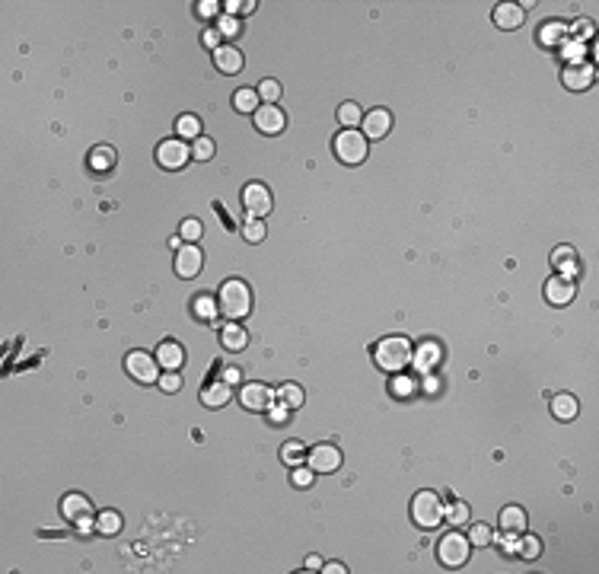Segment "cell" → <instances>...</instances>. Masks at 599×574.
Here are the masks:
<instances>
[{
	"label": "cell",
	"mask_w": 599,
	"mask_h": 574,
	"mask_svg": "<svg viewBox=\"0 0 599 574\" xmlns=\"http://www.w3.org/2000/svg\"><path fill=\"white\" fill-rule=\"evenodd\" d=\"M240 402H242V408H249V412H268V405L275 402V389H268L265 383H242Z\"/></svg>",
	"instance_id": "10"
},
{
	"label": "cell",
	"mask_w": 599,
	"mask_h": 574,
	"mask_svg": "<svg viewBox=\"0 0 599 574\" xmlns=\"http://www.w3.org/2000/svg\"><path fill=\"white\" fill-rule=\"evenodd\" d=\"M220 342H223V348H227V351H242V348L249 345V335H246V329H242V325L230 323V325H223Z\"/></svg>",
	"instance_id": "26"
},
{
	"label": "cell",
	"mask_w": 599,
	"mask_h": 574,
	"mask_svg": "<svg viewBox=\"0 0 599 574\" xmlns=\"http://www.w3.org/2000/svg\"><path fill=\"white\" fill-rule=\"evenodd\" d=\"M201 265H204V255L198 249V242H185L179 249V255H175V275L179 278H194L201 271Z\"/></svg>",
	"instance_id": "13"
},
{
	"label": "cell",
	"mask_w": 599,
	"mask_h": 574,
	"mask_svg": "<svg viewBox=\"0 0 599 574\" xmlns=\"http://www.w3.org/2000/svg\"><path fill=\"white\" fill-rule=\"evenodd\" d=\"M370 153V140L364 131L357 128H344L338 138H335V157L342 160V163H348V166H357V163H364Z\"/></svg>",
	"instance_id": "4"
},
{
	"label": "cell",
	"mask_w": 599,
	"mask_h": 574,
	"mask_svg": "<svg viewBox=\"0 0 599 574\" xmlns=\"http://www.w3.org/2000/svg\"><path fill=\"white\" fill-rule=\"evenodd\" d=\"M360 125H364V134H367V138H373V140L386 138L389 131H392V112L389 109H373V112L364 115Z\"/></svg>",
	"instance_id": "17"
},
{
	"label": "cell",
	"mask_w": 599,
	"mask_h": 574,
	"mask_svg": "<svg viewBox=\"0 0 599 574\" xmlns=\"http://www.w3.org/2000/svg\"><path fill=\"white\" fill-rule=\"evenodd\" d=\"M568 42V26L558 23V19H548L539 26V45L542 48H561Z\"/></svg>",
	"instance_id": "22"
},
{
	"label": "cell",
	"mask_w": 599,
	"mask_h": 574,
	"mask_svg": "<svg viewBox=\"0 0 599 574\" xmlns=\"http://www.w3.org/2000/svg\"><path fill=\"white\" fill-rule=\"evenodd\" d=\"M281 460H284L287 466H300L306 460V447L303 440H287L284 447H281Z\"/></svg>",
	"instance_id": "33"
},
{
	"label": "cell",
	"mask_w": 599,
	"mask_h": 574,
	"mask_svg": "<svg viewBox=\"0 0 599 574\" xmlns=\"http://www.w3.org/2000/svg\"><path fill=\"white\" fill-rule=\"evenodd\" d=\"M411 520L421 529H437L443 523V498L437 491H418L411 498Z\"/></svg>",
	"instance_id": "3"
},
{
	"label": "cell",
	"mask_w": 599,
	"mask_h": 574,
	"mask_svg": "<svg viewBox=\"0 0 599 574\" xmlns=\"http://www.w3.org/2000/svg\"><path fill=\"white\" fill-rule=\"evenodd\" d=\"M182 246H185V242H182V236H173V240H169V249H175V252H179V249H182Z\"/></svg>",
	"instance_id": "57"
},
{
	"label": "cell",
	"mask_w": 599,
	"mask_h": 574,
	"mask_svg": "<svg viewBox=\"0 0 599 574\" xmlns=\"http://www.w3.org/2000/svg\"><path fill=\"white\" fill-rule=\"evenodd\" d=\"M574 262H577V249H574V246H558V249L552 252L555 269H568V265H574Z\"/></svg>",
	"instance_id": "40"
},
{
	"label": "cell",
	"mask_w": 599,
	"mask_h": 574,
	"mask_svg": "<svg viewBox=\"0 0 599 574\" xmlns=\"http://www.w3.org/2000/svg\"><path fill=\"white\" fill-rule=\"evenodd\" d=\"M593 19H574L571 26H568V38H577V42H583V45H587V42H590L593 38Z\"/></svg>",
	"instance_id": "35"
},
{
	"label": "cell",
	"mask_w": 599,
	"mask_h": 574,
	"mask_svg": "<svg viewBox=\"0 0 599 574\" xmlns=\"http://www.w3.org/2000/svg\"><path fill=\"white\" fill-rule=\"evenodd\" d=\"M306 466L313 473H338L342 469V450L335 444H319L306 453Z\"/></svg>",
	"instance_id": "9"
},
{
	"label": "cell",
	"mask_w": 599,
	"mask_h": 574,
	"mask_svg": "<svg viewBox=\"0 0 599 574\" xmlns=\"http://www.w3.org/2000/svg\"><path fill=\"white\" fill-rule=\"evenodd\" d=\"M217 32H220L223 38H236V36H240V19L223 13V16L217 19Z\"/></svg>",
	"instance_id": "46"
},
{
	"label": "cell",
	"mask_w": 599,
	"mask_h": 574,
	"mask_svg": "<svg viewBox=\"0 0 599 574\" xmlns=\"http://www.w3.org/2000/svg\"><path fill=\"white\" fill-rule=\"evenodd\" d=\"M157 364L163 367V371H179L185 364V348L179 342H160V348H157Z\"/></svg>",
	"instance_id": "21"
},
{
	"label": "cell",
	"mask_w": 599,
	"mask_h": 574,
	"mask_svg": "<svg viewBox=\"0 0 599 574\" xmlns=\"http://www.w3.org/2000/svg\"><path fill=\"white\" fill-rule=\"evenodd\" d=\"M437 386H440V383H437V377H433V373H427V380H424V392H437Z\"/></svg>",
	"instance_id": "56"
},
{
	"label": "cell",
	"mask_w": 599,
	"mask_h": 574,
	"mask_svg": "<svg viewBox=\"0 0 599 574\" xmlns=\"http://www.w3.org/2000/svg\"><path fill=\"white\" fill-rule=\"evenodd\" d=\"M564 86L568 90H574V93H583V90H590L593 80H596V67L590 64V61H581V64H568L561 74Z\"/></svg>",
	"instance_id": "12"
},
{
	"label": "cell",
	"mask_w": 599,
	"mask_h": 574,
	"mask_svg": "<svg viewBox=\"0 0 599 574\" xmlns=\"http://www.w3.org/2000/svg\"><path fill=\"white\" fill-rule=\"evenodd\" d=\"M188 160H192V147L182 138H169L157 147V163L163 169H182Z\"/></svg>",
	"instance_id": "7"
},
{
	"label": "cell",
	"mask_w": 599,
	"mask_h": 574,
	"mask_svg": "<svg viewBox=\"0 0 599 574\" xmlns=\"http://www.w3.org/2000/svg\"><path fill=\"white\" fill-rule=\"evenodd\" d=\"M577 297V287H574V281L561 278V275H555V278L545 281V300L552 306H568Z\"/></svg>",
	"instance_id": "15"
},
{
	"label": "cell",
	"mask_w": 599,
	"mask_h": 574,
	"mask_svg": "<svg viewBox=\"0 0 599 574\" xmlns=\"http://www.w3.org/2000/svg\"><path fill=\"white\" fill-rule=\"evenodd\" d=\"M242 208H246V217L262 221L275 208V195H271V188L265 182H249V186L242 188Z\"/></svg>",
	"instance_id": "6"
},
{
	"label": "cell",
	"mask_w": 599,
	"mask_h": 574,
	"mask_svg": "<svg viewBox=\"0 0 599 574\" xmlns=\"http://www.w3.org/2000/svg\"><path fill=\"white\" fill-rule=\"evenodd\" d=\"M220 38H223V36L217 32V29H207V32H204V45L217 51V48H220Z\"/></svg>",
	"instance_id": "50"
},
{
	"label": "cell",
	"mask_w": 599,
	"mask_h": 574,
	"mask_svg": "<svg viewBox=\"0 0 599 574\" xmlns=\"http://www.w3.org/2000/svg\"><path fill=\"white\" fill-rule=\"evenodd\" d=\"M192 310H194V316H198V319L211 323V319H217V313H220V303H217L211 294H201V297H194Z\"/></svg>",
	"instance_id": "31"
},
{
	"label": "cell",
	"mask_w": 599,
	"mask_h": 574,
	"mask_svg": "<svg viewBox=\"0 0 599 574\" xmlns=\"http://www.w3.org/2000/svg\"><path fill=\"white\" fill-rule=\"evenodd\" d=\"M516 546H520V539H516V533H504V549H507V552H513V556H516Z\"/></svg>",
	"instance_id": "53"
},
{
	"label": "cell",
	"mask_w": 599,
	"mask_h": 574,
	"mask_svg": "<svg viewBox=\"0 0 599 574\" xmlns=\"http://www.w3.org/2000/svg\"><path fill=\"white\" fill-rule=\"evenodd\" d=\"M214 150H217V147H214V140L204 138V134L198 140H192V160H211Z\"/></svg>",
	"instance_id": "43"
},
{
	"label": "cell",
	"mask_w": 599,
	"mask_h": 574,
	"mask_svg": "<svg viewBox=\"0 0 599 574\" xmlns=\"http://www.w3.org/2000/svg\"><path fill=\"white\" fill-rule=\"evenodd\" d=\"M577 412H581V402L571 392H555L552 396V415L558 421H571V418H577Z\"/></svg>",
	"instance_id": "24"
},
{
	"label": "cell",
	"mask_w": 599,
	"mask_h": 574,
	"mask_svg": "<svg viewBox=\"0 0 599 574\" xmlns=\"http://www.w3.org/2000/svg\"><path fill=\"white\" fill-rule=\"evenodd\" d=\"M61 517L71 520V523L92 520L96 517V514H92V501L86 498V495H80V491H71V495H64V501H61Z\"/></svg>",
	"instance_id": "11"
},
{
	"label": "cell",
	"mask_w": 599,
	"mask_h": 574,
	"mask_svg": "<svg viewBox=\"0 0 599 574\" xmlns=\"http://www.w3.org/2000/svg\"><path fill=\"white\" fill-rule=\"evenodd\" d=\"M561 58H568V64H581L583 58H587V45L577 42V38H568L561 45Z\"/></svg>",
	"instance_id": "37"
},
{
	"label": "cell",
	"mask_w": 599,
	"mask_h": 574,
	"mask_svg": "<svg viewBox=\"0 0 599 574\" xmlns=\"http://www.w3.org/2000/svg\"><path fill=\"white\" fill-rule=\"evenodd\" d=\"M175 134L182 140H198L201 138V118L198 115H179L175 121Z\"/></svg>",
	"instance_id": "30"
},
{
	"label": "cell",
	"mask_w": 599,
	"mask_h": 574,
	"mask_svg": "<svg viewBox=\"0 0 599 574\" xmlns=\"http://www.w3.org/2000/svg\"><path fill=\"white\" fill-rule=\"evenodd\" d=\"M338 121H342L344 128H357L360 121H364V112H360L357 102H344L342 109H338Z\"/></svg>",
	"instance_id": "36"
},
{
	"label": "cell",
	"mask_w": 599,
	"mask_h": 574,
	"mask_svg": "<svg viewBox=\"0 0 599 574\" xmlns=\"http://www.w3.org/2000/svg\"><path fill=\"white\" fill-rule=\"evenodd\" d=\"M440 361H443V348H440V342H433V338L421 342L415 348V354H411V364H415L421 373H433Z\"/></svg>",
	"instance_id": "14"
},
{
	"label": "cell",
	"mask_w": 599,
	"mask_h": 574,
	"mask_svg": "<svg viewBox=\"0 0 599 574\" xmlns=\"http://www.w3.org/2000/svg\"><path fill=\"white\" fill-rule=\"evenodd\" d=\"M389 392L396 399H411L418 392V383L415 377H408V373H392V383H389Z\"/></svg>",
	"instance_id": "29"
},
{
	"label": "cell",
	"mask_w": 599,
	"mask_h": 574,
	"mask_svg": "<svg viewBox=\"0 0 599 574\" xmlns=\"http://www.w3.org/2000/svg\"><path fill=\"white\" fill-rule=\"evenodd\" d=\"M217 303H220V313L227 316V319H246V316H249V310H252V290H249V284H246V281H240V278L223 281Z\"/></svg>",
	"instance_id": "2"
},
{
	"label": "cell",
	"mask_w": 599,
	"mask_h": 574,
	"mask_svg": "<svg viewBox=\"0 0 599 574\" xmlns=\"http://www.w3.org/2000/svg\"><path fill=\"white\" fill-rule=\"evenodd\" d=\"M287 412H290V408H287L284 402H277V405L271 402V405H268V421H271V425H287V418H290Z\"/></svg>",
	"instance_id": "47"
},
{
	"label": "cell",
	"mask_w": 599,
	"mask_h": 574,
	"mask_svg": "<svg viewBox=\"0 0 599 574\" xmlns=\"http://www.w3.org/2000/svg\"><path fill=\"white\" fill-rule=\"evenodd\" d=\"M115 163H118V153H115V147H109V144H99V147H92L90 157H86V166H90L92 173H99V176L112 173V169H115Z\"/></svg>",
	"instance_id": "20"
},
{
	"label": "cell",
	"mask_w": 599,
	"mask_h": 574,
	"mask_svg": "<svg viewBox=\"0 0 599 574\" xmlns=\"http://www.w3.org/2000/svg\"><path fill=\"white\" fill-rule=\"evenodd\" d=\"M160 389H166V392H179L182 389V377H179V371H166L163 377H160Z\"/></svg>",
	"instance_id": "48"
},
{
	"label": "cell",
	"mask_w": 599,
	"mask_h": 574,
	"mask_svg": "<svg viewBox=\"0 0 599 574\" xmlns=\"http://www.w3.org/2000/svg\"><path fill=\"white\" fill-rule=\"evenodd\" d=\"M242 236L249 242H262L265 240V223L255 221V217H246V223H242Z\"/></svg>",
	"instance_id": "41"
},
{
	"label": "cell",
	"mask_w": 599,
	"mask_h": 574,
	"mask_svg": "<svg viewBox=\"0 0 599 574\" xmlns=\"http://www.w3.org/2000/svg\"><path fill=\"white\" fill-rule=\"evenodd\" d=\"M255 128L262 131V134H281V131L287 128L284 112L277 109V105H262V109L255 112Z\"/></svg>",
	"instance_id": "18"
},
{
	"label": "cell",
	"mask_w": 599,
	"mask_h": 574,
	"mask_svg": "<svg viewBox=\"0 0 599 574\" xmlns=\"http://www.w3.org/2000/svg\"><path fill=\"white\" fill-rule=\"evenodd\" d=\"M201 402L207 408H223L227 402H230V386L223 380H217V383H207V386L201 389Z\"/></svg>",
	"instance_id": "25"
},
{
	"label": "cell",
	"mask_w": 599,
	"mask_h": 574,
	"mask_svg": "<svg viewBox=\"0 0 599 574\" xmlns=\"http://www.w3.org/2000/svg\"><path fill=\"white\" fill-rule=\"evenodd\" d=\"M526 523L529 520H526V510L520 504H507V508L500 510V529L504 533H516L520 536V533H526Z\"/></svg>",
	"instance_id": "23"
},
{
	"label": "cell",
	"mask_w": 599,
	"mask_h": 574,
	"mask_svg": "<svg viewBox=\"0 0 599 574\" xmlns=\"http://www.w3.org/2000/svg\"><path fill=\"white\" fill-rule=\"evenodd\" d=\"M306 571H322V558L309 556V558H306Z\"/></svg>",
	"instance_id": "55"
},
{
	"label": "cell",
	"mask_w": 599,
	"mask_h": 574,
	"mask_svg": "<svg viewBox=\"0 0 599 574\" xmlns=\"http://www.w3.org/2000/svg\"><path fill=\"white\" fill-rule=\"evenodd\" d=\"M469 504L466 501H450V508H443V520H450L453 527H462V523H469Z\"/></svg>",
	"instance_id": "32"
},
{
	"label": "cell",
	"mask_w": 599,
	"mask_h": 574,
	"mask_svg": "<svg viewBox=\"0 0 599 574\" xmlns=\"http://www.w3.org/2000/svg\"><path fill=\"white\" fill-rule=\"evenodd\" d=\"M491 539H494V533H491L488 523H475V527L469 529V542H472V546H491Z\"/></svg>",
	"instance_id": "42"
},
{
	"label": "cell",
	"mask_w": 599,
	"mask_h": 574,
	"mask_svg": "<svg viewBox=\"0 0 599 574\" xmlns=\"http://www.w3.org/2000/svg\"><path fill=\"white\" fill-rule=\"evenodd\" d=\"M411 354H415V345L408 342L405 335H386V338H379L377 348H373V361H377L379 371L402 373L408 364H411Z\"/></svg>",
	"instance_id": "1"
},
{
	"label": "cell",
	"mask_w": 599,
	"mask_h": 574,
	"mask_svg": "<svg viewBox=\"0 0 599 574\" xmlns=\"http://www.w3.org/2000/svg\"><path fill=\"white\" fill-rule=\"evenodd\" d=\"M217 13H220V3H217V0H201V3H198V16L211 19V16H217Z\"/></svg>",
	"instance_id": "49"
},
{
	"label": "cell",
	"mask_w": 599,
	"mask_h": 574,
	"mask_svg": "<svg viewBox=\"0 0 599 574\" xmlns=\"http://www.w3.org/2000/svg\"><path fill=\"white\" fill-rule=\"evenodd\" d=\"M179 236H182L185 242H198V240H201V221H194V217L182 221V227H179Z\"/></svg>",
	"instance_id": "44"
},
{
	"label": "cell",
	"mask_w": 599,
	"mask_h": 574,
	"mask_svg": "<svg viewBox=\"0 0 599 574\" xmlns=\"http://www.w3.org/2000/svg\"><path fill=\"white\" fill-rule=\"evenodd\" d=\"M96 533H102V536H118L121 533L118 510H102V514H96Z\"/></svg>",
	"instance_id": "27"
},
{
	"label": "cell",
	"mask_w": 599,
	"mask_h": 574,
	"mask_svg": "<svg viewBox=\"0 0 599 574\" xmlns=\"http://www.w3.org/2000/svg\"><path fill=\"white\" fill-rule=\"evenodd\" d=\"M223 383H227V386H236V383L242 380V373L236 371V367H227V371H223V377H220Z\"/></svg>",
	"instance_id": "51"
},
{
	"label": "cell",
	"mask_w": 599,
	"mask_h": 574,
	"mask_svg": "<svg viewBox=\"0 0 599 574\" xmlns=\"http://www.w3.org/2000/svg\"><path fill=\"white\" fill-rule=\"evenodd\" d=\"M223 10H227V16H236V13H246V3H240V0H227Z\"/></svg>",
	"instance_id": "52"
},
{
	"label": "cell",
	"mask_w": 599,
	"mask_h": 574,
	"mask_svg": "<svg viewBox=\"0 0 599 574\" xmlns=\"http://www.w3.org/2000/svg\"><path fill=\"white\" fill-rule=\"evenodd\" d=\"M258 99H265V105H277V99H281V84H277V80H262V84H258Z\"/></svg>",
	"instance_id": "39"
},
{
	"label": "cell",
	"mask_w": 599,
	"mask_h": 574,
	"mask_svg": "<svg viewBox=\"0 0 599 574\" xmlns=\"http://www.w3.org/2000/svg\"><path fill=\"white\" fill-rule=\"evenodd\" d=\"M516 556H523V558H539L542 556V539L539 536H523L520 539V546H516Z\"/></svg>",
	"instance_id": "38"
},
{
	"label": "cell",
	"mask_w": 599,
	"mask_h": 574,
	"mask_svg": "<svg viewBox=\"0 0 599 574\" xmlns=\"http://www.w3.org/2000/svg\"><path fill=\"white\" fill-rule=\"evenodd\" d=\"M526 19V10L520 3H498L494 7V26L510 32V29H520Z\"/></svg>",
	"instance_id": "19"
},
{
	"label": "cell",
	"mask_w": 599,
	"mask_h": 574,
	"mask_svg": "<svg viewBox=\"0 0 599 574\" xmlns=\"http://www.w3.org/2000/svg\"><path fill=\"white\" fill-rule=\"evenodd\" d=\"M277 399H281L287 408H300L306 396H303V389L296 386V383H284V386L277 389Z\"/></svg>",
	"instance_id": "34"
},
{
	"label": "cell",
	"mask_w": 599,
	"mask_h": 574,
	"mask_svg": "<svg viewBox=\"0 0 599 574\" xmlns=\"http://www.w3.org/2000/svg\"><path fill=\"white\" fill-rule=\"evenodd\" d=\"M125 371L138 383H160V364L157 358H150L147 351H131L125 358Z\"/></svg>",
	"instance_id": "8"
},
{
	"label": "cell",
	"mask_w": 599,
	"mask_h": 574,
	"mask_svg": "<svg viewBox=\"0 0 599 574\" xmlns=\"http://www.w3.org/2000/svg\"><path fill=\"white\" fill-rule=\"evenodd\" d=\"M313 479H316V473L313 469H309V466H294V473H290V482H294L296 488H309V485H313Z\"/></svg>",
	"instance_id": "45"
},
{
	"label": "cell",
	"mask_w": 599,
	"mask_h": 574,
	"mask_svg": "<svg viewBox=\"0 0 599 574\" xmlns=\"http://www.w3.org/2000/svg\"><path fill=\"white\" fill-rule=\"evenodd\" d=\"M322 571H325V574H344V571H348V568H344L342 562H325V565H322Z\"/></svg>",
	"instance_id": "54"
},
{
	"label": "cell",
	"mask_w": 599,
	"mask_h": 574,
	"mask_svg": "<svg viewBox=\"0 0 599 574\" xmlns=\"http://www.w3.org/2000/svg\"><path fill=\"white\" fill-rule=\"evenodd\" d=\"M233 105H236V112H242V115H255L262 105H258V90H249V86H242V90H236L233 93Z\"/></svg>",
	"instance_id": "28"
},
{
	"label": "cell",
	"mask_w": 599,
	"mask_h": 574,
	"mask_svg": "<svg viewBox=\"0 0 599 574\" xmlns=\"http://www.w3.org/2000/svg\"><path fill=\"white\" fill-rule=\"evenodd\" d=\"M242 51L240 48H233V45H220L217 51H214V67L220 71L223 77H236L242 71Z\"/></svg>",
	"instance_id": "16"
},
{
	"label": "cell",
	"mask_w": 599,
	"mask_h": 574,
	"mask_svg": "<svg viewBox=\"0 0 599 574\" xmlns=\"http://www.w3.org/2000/svg\"><path fill=\"white\" fill-rule=\"evenodd\" d=\"M469 552H472V542L469 536H462V533H446V536L437 542V558H440L443 568H462L466 562H469Z\"/></svg>",
	"instance_id": "5"
}]
</instances>
